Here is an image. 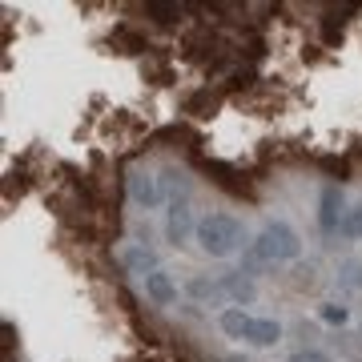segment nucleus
<instances>
[{
	"instance_id": "obj_1",
	"label": "nucleus",
	"mask_w": 362,
	"mask_h": 362,
	"mask_svg": "<svg viewBox=\"0 0 362 362\" xmlns=\"http://www.w3.org/2000/svg\"><path fill=\"white\" fill-rule=\"evenodd\" d=\"M302 254V242L298 233L286 226V221H270L266 230L250 242L246 250V270H266V266H278V262H294Z\"/></svg>"
},
{
	"instance_id": "obj_2",
	"label": "nucleus",
	"mask_w": 362,
	"mask_h": 362,
	"mask_svg": "<svg viewBox=\"0 0 362 362\" xmlns=\"http://www.w3.org/2000/svg\"><path fill=\"white\" fill-rule=\"evenodd\" d=\"M242 242H246V230L233 214H206L197 221V246L206 250L209 258H230V254L242 250Z\"/></svg>"
},
{
	"instance_id": "obj_3",
	"label": "nucleus",
	"mask_w": 362,
	"mask_h": 362,
	"mask_svg": "<svg viewBox=\"0 0 362 362\" xmlns=\"http://www.w3.org/2000/svg\"><path fill=\"white\" fill-rule=\"evenodd\" d=\"M125 189H129V202L141 209H153L161 202V181L149 173V169H129V177H125Z\"/></svg>"
},
{
	"instance_id": "obj_4",
	"label": "nucleus",
	"mask_w": 362,
	"mask_h": 362,
	"mask_svg": "<svg viewBox=\"0 0 362 362\" xmlns=\"http://www.w3.org/2000/svg\"><path fill=\"white\" fill-rule=\"evenodd\" d=\"M165 233L173 246H181L189 233H194V214H189V202L185 197H173V206H169V218H165Z\"/></svg>"
},
{
	"instance_id": "obj_5",
	"label": "nucleus",
	"mask_w": 362,
	"mask_h": 362,
	"mask_svg": "<svg viewBox=\"0 0 362 362\" xmlns=\"http://www.w3.org/2000/svg\"><path fill=\"white\" fill-rule=\"evenodd\" d=\"M338 218H342V189L322 185V194H318V226H322V233H334Z\"/></svg>"
},
{
	"instance_id": "obj_6",
	"label": "nucleus",
	"mask_w": 362,
	"mask_h": 362,
	"mask_svg": "<svg viewBox=\"0 0 362 362\" xmlns=\"http://www.w3.org/2000/svg\"><path fill=\"white\" fill-rule=\"evenodd\" d=\"M145 294H149L153 306H169V302L177 298V286H173V278H169L165 270H149L145 274Z\"/></svg>"
},
{
	"instance_id": "obj_7",
	"label": "nucleus",
	"mask_w": 362,
	"mask_h": 362,
	"mask_svg": "<svg viewBox=\"0 0 362 362\" xmlns=\"http://www.w3.org/2000/svg\"><path fill=\"white\" fill-rule=\"evenodd\" d=\"M278 338H282V322H274V318H254L250 322V334H246L250 346H274Z\"/></svg>"
},
{
	"instance_id": "obj_8",
	"label": "nucleus",
	"mask_w": 362,
	"mask_h": 362,
	"mask_svg": "<svg viewBox=\"0 0 362 362\" xmlns=\"http://www.w3.org/2000/svg\"><path fill=\"white\" fill-rule=\"evenodd\" d=\"M221 282V294L230 298V302H254V282L250 278H242V274H226V278H218Z\"/></svg>"
},
{
	"instance_id": "obj_9",
	"label": "nucleus",
	"mask_w": 362,
	"mask_h": 362,
	"mask_svg": "<svg viewBox=\"0 0 362 362\" xmlns=\"http://www.w3.org/2000/svg\"><path fill=\"white\" fill-rule=\"evenodd\" d=\"M218 322H221V330H226L230 338H246V334H250V322H254V318H250L246 310H238V306H233V310L221 314Z\"/></svg>"
},
{
	"instance_id": "obj_10",
	"label": "nucleus",
	"mask_w": 362,
	"mask_h": 362,
	"mask_svg": "<svg viewBox=\"0 0 362 362\" xmlns=\"http://www.w3.org/2000/svg\"><path fill=\"white\" fill-rule=\"evenodd\" d=\"M145 13L153 16V21H161V25H173L181 13H185V4H169V0H149L145 4Z\"/></svg>"
},
{
	"instance_id": "obj_11",
	"label": "nucleus",
	"mask_w": 362,
	"mask_h": 362,
	"mask_svg": "<svg viewBox=\"0 0 362 362\" xmlns=\"http://www.w3.org/2000/svg\"><path fill=\"white\" fill-rule=\"evenodd\" d=\"M342 233H346V238H362V202L342 218Z\"/></svg>"
},
{
	"instance_id": "obj_12",
	"label": "nucleus",
	"mask_w": 362,
	"mask_h": 362,
	"mask_svg": "<svg viewBox=\"0 0 362 362\" xmlns=\"http://www.w3.org/2000/svg\"><path fill=\"white\" fill-rule=\"evenodd\" d=\"M342 286H350V290H362V266L358 262H342Z\"/></svg>"
},
{
	"instance_id": "obj_13",
	"label": "nucleus",
	"mask_w": 362,
	"mask_h": 362,
	"mask_svg": "<svg viewBox=\"0 0 362 362\" xmlns=\"http://www.w3.org/2000/svg\"><path fill=\"white\" fill-rule=\"evenodd\" d=\"M290 362H334L330 358V354H322V350H294V354H290Z\"/></svg>"
},
{
	"instance_id": "obj_14",
	"label": "nucleus",
	"mask_w": 362,
	"mask_h": 362,
	"mask_svg": "<svg viewBox=\"0 0 362 362\" xmlns=\"http://www.w3.org/2000/svg\"><path fill=\"white\" fill-rule=\"evenodd\" d=\"M322 318H326L330 326H342V322H346V306H334V302H326V306H322Z\"/></svg>"
}]
</instances>
